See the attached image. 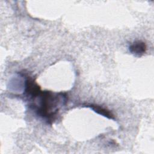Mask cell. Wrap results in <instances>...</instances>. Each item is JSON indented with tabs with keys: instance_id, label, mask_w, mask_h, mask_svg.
Masks as SVG:
<instances>
[{
	"instance_id": "cell-3",
	"label": "cell",
	"mask_w": 154,
	"mask_h": 154,
	"mask_svg": "<svg viewBox=\"0 0 154 154\" xmlns=\"http://www.w3.org/2000/svg\"><path fill=\"white\" fill-rule=\"evenodd\" d=\"M86 106L88 108H90L94 112H97L100 115H102L109 119H114V115L108 109H105V108H103L100 106H99L97 105H94V104H89V105H87Z\"/></svg>"
},
{
	"instance_id": "cell-2",
	"label": "cell",
	"mask_w": 154,
	"mask_h": 154,
	"mask_svg": "<svg viewBox=\"0 0 154 154\" xmlns=\"http://www.w3.org/2000/svg\"><path fill=\"white\" fill-rule=\"evenodd\" d=\"M129 50L135 56L140 57L143 55L147 50L146 43L141 40H137L134 42L129 47Z\"/></svg>"
},
{
	"instance_id": "cell-1",
	"label": "cell",
	"mask_w": 154,
	"mask_h": 154,
	"mask_svg": "<svg viewBox=\"0 0 154 154\" xmlns=\"http://www.w3.org/2000/svg\"><path fill=\"white\" fill-rule=\"evenodd\" d=\"M38 98V104L31 106L38 116L52 122L55 118L60 108L65 105L67 96L64 93H54L49 91L40 90L31 99Z\"/></svg>"
}]
</instances>
